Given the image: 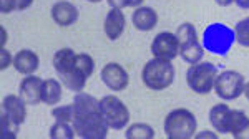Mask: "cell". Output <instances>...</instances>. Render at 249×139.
<instances>
[{
	"mask_svg": "<svg viewBox=\"0 0 249 139\" xmlns=\"http://www.w3.org/2000/svg\"><path fill=\"white\" fill-rule=\"evenodd\" d=\"M53 68L62 85L70 91L85 90L87 79L95 71V60L88 53H77L71 48H60L53 55Z\"/></svg>",
	"mask_w": 249,
	"mask_h": 139,
	"instance_id": "cell-1",
	"label": "cell"
},
{
	"mask_svg": "<svg viewBox=\"0 0 249 139\" xmlns=\"http://www.w3.org/2000/svg\"><path fill=\"white\" fill-rule=\"evenodd\" d=\"M73 128L83 139H105L108 124L100 109V99L91 94L77 93L73 96Z\"/></svg>",
	"mask_w": 249,
	"mask_h": 139,
	"instance_id": "cell-2",
	"label": "cell"
},
{
	"mask_svg": "<svg viewBox=\"0 0 249 139\" xmlns=\"http://www.w3.org/2000/svg\"><path fill=\"white\" fill-rule=\"evenodd\" d=\"M175 77H176V71L170 60H161L153 57V60L146 62V65L142 70L143 85L148 90H153V91H163L170 88L173 81H175Z\"/></svg>",
	"mask_w": 249,
	"mask_h": 139,
	"instance_id": "cell-3",
	"label": "cell"
},
{
	"mask_svg": "<svg viewBox=\"0 0 249 139\" xmlns=\"http://www.w3.org/2000/svg\"><path fill=\"white\" fill-rule=\"evenodd\" d=\"M236 42L234 29H231L226 23H210L203 31V46L210 53L219 55V57H226L231 51L232 45Z\"/></svg>",
	"mask_w": 249,
	"mask_h": 139,
	"instance_id": "cell-4",
	"label": "cell"
},
{
	"mask_svg": "<svg viewBox=\"0 0 249 139\" xmlns=\"http://www.w3.org/2000/svg\"><path fill=\"white\" fill-rule=\"evenodd\" d=\"M163 128L168 139H191L198 129V121L190 109L176 108L166 114Z\"/></svg>",
	"mask_w": 249,
	"mask_h": 139,
	"instance_id": "cell-5",
	"label": "cell"
},
{
	"mask_svg": "<svg viewBox=\"0 0 249 139\" xmlns=\"http://www.w3.org/2000/svg\"><path fill=\"white\" fill-rule=\"evenodd\" d=\"M218 77V66L211 62H199L191 65L186 71L188 86L198 94H208L214 88V81Z\"/></svg>",
	"mask_w": 249,
	"mask_h": 139,
	"instance_id": "cell-6",
	"label": "cell"
},
{
	"mask_svg": "<svg viewBox=\"0 0 249 139\" xmlns=\"http://www.w3.org/2000/svg\"><path fill=\"white\" fill-rule=\"evenodd\" d=\"M100 109L110 129H124L130 123V109L115 94H107L100 99Z\"/></svg>",
	"mask_w": 249,
	"mask_h": 139,
	"instance_id": "cell-7",
	"label": "cell"
},
{
	"mask_svg": "<svg viewBox=\"0 0 249 139\" xmlns=\"http://www.w3.org/2000/svg\"><path fill=\"white\" fill-rule=\"evenodd\" d=\"M244 86H246V78L243 73L236 70H226L216 77L214 93L223 101H232L244 93Z\"/></svg>",
	"mask_w": 249,
	"mask_h": 139,
	"instance_id": "cell-8",
	"label": "cell"
},
{
	"mask_svg": "<svg viewBox=\"0 0 249 139\" xmlns=\"http://www.w3.org/2000/svg\"><path fill=\"white\" fill-rule=\"evenodd\" d=\"M150 50L155 58L173 62L179 55L178 37H176V33H171V31H160L153 38V42H151Z\"/></svg>",
	"mask_w": 249,
	"mask_h": 139,
	"instance_id": "cell-9",
	"label": "cell"
},
{
	"mask_svg": "<svg viewBox=\"0 0 249 139\" xmlns=\"http://www.w3.org/2000/svg\"><path fill=\"white\" fill-rule=\"evenodd\" d=\"M100 77H102L103 85H105L108 90L115 91V93L126 90L128 83H130V75H128V71L124 70L120 63H115V62L107 63L102 68Z\"/></svg>",
	"mask_w": 249,
	"mask_h": 139,
	"instance_id": "cell-10",
	"label": "cell"
},
{
	"mask_svg": "<svg viewBox=\"0 0 249 139\" xmlns=\"http://www.w3.org/2000/svg\"><path fill=\"white\" fill-rule=\"evenodd\" d=\"M2 114L17 126H22L27 119V103L20 98V94H9L2 99Z\"/></svg>",
	"mask_w": 249,
	"mask_h": 139,
	"instance_id": "cell-11",
	"label": "cell"
},
{
	"mask_svg": "<svg viewBox=\"0 0 249 139\" xmlns=\"http://www.w3.org/2000/svg\"><path fill=\"white\" fill-rule=\"evenodd\" d=\"M50 15L52 20L58 27H71L73 23H77V20L80 17L78 9L71 2H68V0H58L57 3H53Z\"/></svg>",
	"mask_w": 249,
	"mask_h": 139,
	"instance_id": "cell-12",
	"label": "cell"
},
{
	"mask_svg": "<svg viewBox=\"0 0 249 139\" xmlns=\"http://www.w3.org/2000/svg\"><path fill=\"white\" fill-rule=\"evenodd\" d=\"M42 83L43 79L35 77V75H29L20 81L18 86V94L27 105L37 106L38 103H42Z\"/></svg>",
	"mask_w": 249,
	"mask_h": 139,
	"instance_id": "cell-13",
	"label": "cell"
},
{
	"mask_svg": "<svg viewBox=\"0 0 249 139\" xmlns=\"http://www.w3.org/2000/svg\"><path fill=\"white\" fill-rule=\"evenodd\" d=\"M226 134L234 139H249V116L241 109H231L226 121Z\"/></svg>",
	"mask_w": 249,
	"mask_h": 139,
	"instance_id": "cell-14",
	"label": "cell"
},
{
	"mask_svg": "<svg viewBox=\"0 0 249 139\" xmlns=\"http://www.w3.org/2000/svg\"><path fill=\"white\" fill-rule=\"evenodd\" d=\"M124 27H126V17L122 12V9H110V12L107 14L105 22H103V30L108 40L115 42L123 35Z\"/></svg>",
	"mask_w": 249,
	"mask_h": 139,
	"instance_id": "cell-15",
	"label": "cell"
},
{
	"mask_svg": "<svg viewBox=\"0 0 249 139\" xmlns=\"http://www.w3.org/2000/svg\"><path fill=\"white\" fill-rule=\"evenodd\" d=\"M14 66H15V70H17L20 75H25V77H29V75H34L35 71L38 70L40 58H38V55L35 53V51L23 48V50H20V51L15 53Z\"/></svg>",
	"mask_w": 249,
	"mask_h": 139,
	"instance_id": "cell-16",
	"label": "cell"
},
{
	"mask_svg": "<svg viewBox=\"0 0 249 139\" xmlns=\"http://www.w3.org/2000/svg\"><path fill=\"white\" fill-rule=\"evenodd\" d=\"M131 23L140 31H151L158 23V14L151 7H136L131 15Z\"/></svg>",
	"mask_w": 249,
	"mask_h": 139,
	"instance_id": "cell-17",
	"label": "cell"
},
{
	"mask_svg": "<svg viewBox=\"0 0 249 139\" xmlns=\"http://www.w3.org/2000/svg\"><path fill=\"white\" fill-rule=\"evenodd\" d=\"M179 57L183 58V62L190 63V65L199 63L204 57L203 43H199L198 38L190 40V42H186V43H181V45H179Z\"/></svg>",
	"mask_w": 249,
	"mask_h": 139,
	"instance_id": "cell-18",
	"label": "cell"
},
{
	"mask_svg": "<svg viewBox=\"0 0 249 139\" xmlns=\"http://www.w3.org/2000/svg\"><path fill=\"white\" fill-rule=\"evenodd\" d=\"M62 101V83L53 78H47L42 83V103L57 106Z\"/></svg>",
	"mask_w": 249,
	"mask_h": 139,
	"instance_id": "cell-19",
	"label": "cell"
},
{
	"mask_svg": "<svg viewBox=\"0 0 249 139\" xmlns=\"http://www.w3.org/2000/svg\"><path fill=\"white\" fill-rule=\"evenodd\" d=\"M231 108L224 103H219V105H214L210 109V123L218 133L226 134V121L228 116H230Z\"/></svg>",
	"mask_w": 249,
	"mask_h": 139,
	"instance_id": "cell-20",
	"label": "cell"
},
{
	"mask_svg": "<svg viewBox=\"0 0 249 139\" xmlns=\"http://www.w3.org/2000/svg\"><path fill=\"white\" fill-rule=\"evenodd\" d=\"M126 139H153L155 129L146 123H133L124 133Z\"/></svg>",
	"mask_w": 249,
	"mask_h": 139,
	"instance_id": "cell-21",
	"label": "cell"
},
{
	"mask_svg": "<svg viewBox=\"0 0 249 139\" xmlns=\"http://www.w3.org/2000/svg\"><path fill=\"white\" fill-rule=\"evenodd\" d=\"M48 136H50L52 139H73L75 136H77V133H75L73 124H70V123L55 121V124L50 128Z\"/></svg>",
	"mask_w": 249,
	"mask_h": 139,
	"instance_id": "cell-22",
	"label": "cell"
},
{
	"mask_svg": "<svg viewBox=\"0 0 249 139\" xmlns=\"http://www.w3.org/2000/svg\"><path fill=\"white\" fill-rule=\"evenodd\" d=\"M52 116H53L55 121L73 124V103H71V105H63V106L53 108L52 109Z\"/></svg>",
	"mask_w": 249,
	"mask_h": 139,
	"instance_id": "cell-23",
	"label": "cell"
},
{
	"mask_svg": "<svg viewBox=\"0 0 249 139\" xmlns=\"http://www.w3.org/2000/svg\"><path fill=\"white\" fill-rule=\"evenodd\" d=\"M234 33H236V42H238L241 46L249 48V17L243 18L241 22L236 23Z\"/></svg>",
	"mask_w": 249,
	"mask_h": 139,
	"instance_id": "cell-24",
	"label": "cell"
},
{
	"mask_svg": "<svg viewBox=\"0 0 249 139\" xmlns=\"http://www.w3.org/2000/svg\"><path fill=\"white\" fill-rule=\"evenodd\" d=\"M20 126H17L15 123H12L9 118L0 114V133H2V138L3 139H15L17 138V133H18Z\"/></svg>",
	"mask_w": 249,
	"mask_h": 139,
	"instance_id": "cell-25",
	"label": "cell"
},
{
	"mask_svg": "<svg viewBox=\"0 0 249 139\" xmlns=\"http://www.w3.org/2000/svg\"><path fill=\"white\" fill-rule=\"evenodd\" d=\"M0 70H7L10 65H14V58H12L10 51L5 50V46H3L2 50H0Z\"/></svg>",
	"mask_w": 249,
	"mask_h": 139,
	"instance_id": "cell-26",
	"label": "cell"
},
{
	"mask_svg": "<svg viewBox=\"0 0 249 139\" xmlns=\"http://www.w3.org/2000/svg\"><path fill=\"white\" fill-rule=\"evenodd\" d=\"M17 10V0H0V12L2 14H10Z\"/></svg>",
	"mask_w": 249,
	"mask_h": 139,
	"instance_id": "cell-27",
	"label": "cell"
},
{
	"mask_svg": "<svg viewBox=\"0 0 249 139\" xmlns=\"http://www.w3.org/2000/svg\"><path fill=\"white\" fill-rule=\"evenodd\" d=\"M110 9H124L126 5V0H107Z\"/></svg>",
	"mask_w": 249,
	"mask_h": 139,
	"instance_id": "cell-28",
	"label": "cell"
},
{
	"mask_svg": "<svg viewBox=\"0 0 249 139\" xmlns=\"http://www.w3.org/2000/svg\"><path fill=\"white\" fill-rule=\"evenodd\" d=\"M34 3V0H17V10H27Z\"/></svg>",
	"mask_w": 249,
	"mask_h": 139,
	"instance_id": "cell-29",
	"label": "cell"
},
{
	"mask_svg": "<svg viewBox=\"0 0 249 139\" xmlns=\"http://www.w3.org/2000/svg\"><path fill=\"white\" fill-rule=\"evenodd\" d=\"M234 2H236V5H238L239 9L249 10V0H234Z\"/></svg>",
	"mask_w": 249,
	"mask_h": 139,
	"instance_id": "cell-30",
	"label": "cell"
},
{
	"mask_svg": "<svg viewBox=\"0 0 249 139\" xmlns=\"http://www.w3.org/2000/svg\"><path fill=\"white\" fill-rule=\"evenodd\" d=\"M219 7H230L231 3H234V0H214Z\"/></svg>",
	"mask_w": 249,
	"mask_h": 139,
	"instance_id": "cell-31",
	"label": "cell"
},
{
	"mask_svg": "<svg viewBox=\"0 0 249 139\" xmlns=\"http://www.w3.org/2000/svg\"><path fill=\"white\" fill-rule=\"evenodd\" d=\"M0 31H2V40H0V45H2V48H3V46H5V43H7V30H5V27H2Z\"/></svg>",
	"mask_w": 249,
	"mask_h": 139,
	"instance_id": "cell-32",
	"label": "cell"
},
{
	"mask_svg": "<svg viewBox=\"0 0 249 139\" xmlns=\"http://www.w3.org/2000/svg\"><path fill=\"white\" fill-rule=\"evenodd\" d=\"M143 0H126V5L128 7H142Z\"/></svg>",
	"mask_w": 249,
	"mask_h": 139,
	"instance_id": "cell-33",
	"label": "cell"
},
{
	"mask_svg": "<svg viewBox=\"0 0 249 139\" xmlns=\"http://www.w3.org/2000/svg\"><path fill=\"white\" fill-rule=\"evenodd\" d=\"M244 96H246V99L249 101V83H246V86H244Z\"/></svg>",
	"mask_w": 249,
	"mask_h": 139,
	"instance_id": "cell-34",
	"label": "cell"
},
{
	"mask_svg": "<svg viewBox=\"0 0 249 139\" xmlns=\"http://www.w3.org/2000/svg\"><path fill=\"white\" fill-rule=\"evenodd\" d=\"M85 2H91V3H100L102 0H85Z\"/></svg>",
	"mask_w": 249,
	"mask_h": 139,
	"instance_id": "cell-35",
	"label": "cell"
}]
</instances>
